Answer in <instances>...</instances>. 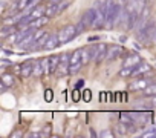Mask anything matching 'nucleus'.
Masks as SVG:
<instances>
[{
    "label": "nucleus",
    "mask_w": 156,
    "mask_h": 138,
    "mask_svg": "<svg viewBox=\"0 0 156 138\" xmlns=\"http://www.w3.org/2000/svg\"><path fill=\"white\" fill-rule=\"evenodd\" d=\"M150 83H153V80H148L147 77H139L138 80H135L133 83H130L129 88H130V89H135V91H138V89H139V91H144Z\"/></svg>",
    "instance_id": "7ed1b4c3"
},
{
    "label": "nucleus",
    "mask_w": 156,
    "mask_h": 138,
    "mask_svg": "<svg viewBox=\"0 0 156 138\" xmlns=\"http://www.w3.org/2000/svg\"><path fill=\"white\" fill-rule=\"evenodd\" d=\"M83 94H84V95H83V98H84V100H87V101H89V100H90V91H84V92H83Z\"/></svg>",
    "instance_id": "473e14b6"
},
{
    "label": "nucleus",
    "mask_w": 156,
    "mask_h": 138,
    "mask_svg": "<svg viewBox=\"0 0 156 138\" xmlns=\"http://www.w3.org/2000/svg\"><path fill=\"white\" fill-rule=\"evenodd\" d=\"M76 35H80L76 31V25H67L64 28H61L58 31V38H60V45H64L67 42H72Z\"/></svg>",
    "instance_id": "f257e3e1"
},
{
    "label": "nucleus",
    "mask_w": 156,
    "mask_h": 138,
    "mask_svg": "<svg viewBox=\"0 0 156 138\" xmlns=\"http://www.w3.org/2000/svg\"><path fill=\"white\" fill-rule=\"evenodd\" d=\"M41 61V66H43V71H44V74H51V66H49V57H44V58H41L40 60Z\"/></svg>",
    "instance_id": "5701e85b"
},
{
    "label": "nucleus",
    "mask_w": 156,
    "mask_h": 138,
    "mask_svg": "<svg viewBox=\"0 0 156 138\" xmlns=\"http://www.w3.org/2000/svg\"><path fill=\"white\" fill-rule=\"evenodd\" d=\"M89 42H98V37L94 35V37H89Z\"/></svg>",
    "instance_id": "58836bf2"
},
{
    "label": "nucleus",
    "mask_w": 156,
    "mask_h": 138,
    "mask_svg": "<svg viewBox=\"0 0 156 138\" xmlns=\"http://www.w3.org/2000/svg\"><path fill=\"white\" fill-rule=\"evenodd\" d=\"M2 52H3L5 55H12V51H9V49H5V48L2 49Z\"/></svg>",
    "instance_id": "e433bc0d"
},
{
    "label": "nucleus",
    "mask_w": 156,
    "mask_h": 138,
    "mask_svg": "<svg viewBox=\"0 0 156 138\" xmlns=\"http://www.w3.org/2000/svg\"><path fill=\"white\" fill-rule=\"evenodd\" d=\"M142 94H144V97H153V95H156V82L150 83V85L142 91Z\"/></svg>",
    "instance_id": "a211bd4d"
},
{
    "label": "nucleus",
    "mask_w": 156,
    "mask_h": 138,
    "mask_svg": "<svg viewBox=\"0 0 156 138\" xmlns=\"http://www.w3.org/2000/svg\"><path fill=\"white\" fill-rule=\"evenodd\" d=\"M69 66H70L69 61H61V60H60V64H58L57 71H55L57 77H64V75H67V74H69Z\"/></svg>",
    "instance_id": "ddd939ff"
},
{
    "label": "nucleus",
    "mask_w": 156,
    "mask_h": 138,
    "mask_svg": "<svg viewBox=\"0 0 156 138\" xmlns=\"http://www.w3.org/2000/svg\"><path fill=\"white\" fill-rule=\"evenodd\" d=\"M151 106H154V107H156V95H153V97H151Z\"/></svg>",
    "instance_id": "4c0bfd02"
},
{
    "label": "nucleus",
    "mask_w": 156,
    "mask_h": 138,
    "mask_svg": "<svg viewBox=\"0 0 156 138\" xmlns=\"http://www.w3.org/2000/svg\"><path fill=\"white\" fill-rule=\"evenodd\" d=\"M29 16H31L32 19H38V17H41V16H46V8H44V6H32Z\"/></svg>",
    "instance_id": "4468645a"
},
{
    "label": "nucleus",
    "mask_w": 156,
    "mask_h": 138,
    "mask_svg": "<svg viewBox=\"0 0 156 138\" xmlns=\"http://www.w3.org/2000/svg\"><path fill=\"white\" fill-rule=\"evenodd\" d=\"M17 25H9V23H5L2 31H0V37L2 38H8L9 35H12L14 32H17Z\"/></svg>",
    "instance_id": "1a4fd4ad"
},
{
    "label": "nucleus",
    "mask_w": 156,
    "mask_h": 138,
    "mask_svg": "<svg viewBox=\"0 0 156 138\" xmlns=\"http://www.w3.org/2000/svg\"><path fill=\"white\" fill-rule=\"evenodd\" d=\"M113 130H115V135H116V136H124V135L129 133V124L124 123V121H119V123L115 124Z\"/></svg>",
    "instance_id": "9b49d317"
},
{
    "label": "nucleus",
    "mask_w": 156,
    "mask_h": 138,
    "mask_svg": "<svg viewBox=\"0 0 156 138\" xmlns=\"http://www.w3.org/2000/svg\"><path fill=\"white\" fill-rule=\"evenodd\" d=\"M132 72H133V67H121L119 75H121V77H130Z\"/></svg>",
    "instance_id": "393cba45"
},
{
    "label": "nucleus",
    "mask_w": 156,
    "mask_h": 138,
    "mask_svg": "<svg viewBox=\"0 0 156 138\" xmlns=\"http://www.w3.org/2000/svg\"><path fill=\"white\" fill-rule=\"evenodd\" d=\"M81 57H83V48H81V49H75V51L70 54V64L80 63V61H81Z\"/></svg>",
    "instance_id": "2eb2a0df"
},
{
    "label": "nucleus",
    "mask_w": 156,
    "mask_h": 138,
    "mask_svg": "<svg viewBox=\"0 0 156 138\" xmlns=\"http://www.w3.org/2000/svg\"><path fill=\"white\" fill-rule=\"evenodd\" d=\"M58 45H60V38H58V34H57V32H54V34H51V37H49V40H48L46 46H44V51H51V49H55V48H57Z\"/></svg>",
    "instance_id": "f8f14e48"
},
{
    "label": "nucleus",
    "mask_w": 156,
    "mask_h": 138,
    "mask_svg": "<svg viewBox=\"0 0 156 138\" xmlns=\"http://www.w3.org/2000/svg\"><path fill=\"white\" fill-rule=\"evenodd\" d=\"M22 135H23V133H22L20 130H16V132H14L11 136H12V138H17V136H22Z\"/></svg>",
    "instance_id": "c9c22d12"
},
{
    "label": "nucleus",
    "mask_w": 156,
    "mask_h": 138,
    "mask_svg": "<svg viewBox=\"0 0 156 138\" xmlns=\"http://www.w3.org/2000/svg\"><path fill=\"white\" fill-rule=\"evenodd\" d=\"M148 71H150V66H148V63L141 61L139 64H136V66L133 67L132 77H141V75H144V74H145V72H148Z\"/></svg>",
    "instance_id": "0eeeda50"
},
{
    "label": "nucleus",
    "mask_w": 156,
    "mask_h": 138,
    "mask_svg": "<svg viewBox=\"0 0 156 138\" xmlns=\"http://www.w3.org/2000/svg\"><path fill=\"white\" fill-rule=\"evenodd\" d=\"M60 64V55H51L49 57V66H51V74H55L57 67Z\"/></svg>",
    "instance_id": "dca6fc26"
},
{
    "label": "nucleus",
    "mask_w": 156,
    "mask_h": 138,
    "mask_svg": "<svg viewBox=\"0 0 156 138\" xmlns=\"http://www.w3.org/2000/svg\"><path fill=\"white\" fill-rule=\"evenodd\" d=\"M107 49H109V46L106 45V43H100V46H98V51H97V54H95V63L97 64H100L104 58H107Z\"/></svg>",
    "instance_id": "39448f33"
},
{
    "label": "nucleus",
    "mask_w": 156,
    "mask_h": 138,
    "mask_svg": "<svg viewBox=\"0 0 156 138\" xmlns=\"http://www.w3.org/2000/svg\"><path fill=\"white\" fill-rule=\"evenodd\" d=\"M84 86V80H78V83L75 85V89H80V88H83Z\"/></svg>",
    "instance_id": "2f4dec72"
},
{
    "label": "nucleus",
    "mask_w": 156,
    "mask_h": 138,
    "mask_svg": "<svg viewBox=\"0 0 156 138\" xmlns=\"http://www.w3.org/2000/svg\"><path fill=\"white\" fill-rule=\"evenodd\" d=\"M139 63H141V57H139V54H130L129 57L124 58V61H122V67H135V66L139 64Z\"/></svg>",
    "instance_id": "423d86ee"
},
{
    "label": "nucleus",
    "mask_w": 156,
    "mask_h": 138,
    "mask_svg": "<svg viewBox=\"0 0 156 138\" xmlns=\"http://www.w3.org/2000/svg\"><path fill=\"white\" fill-rule=\"evenodd\" d=\"M28 136H31V138H37V136H40V133H28Z\"/></svg>",
    "instance_id": "ea45409f"
},
{
    "label": "nucleus",
    "mask_w": 156,
    "mask_h": 138,
    "mask_svg": "<svg viewBox=\"0 0 156 138\" xmlns=\"http://www.w3.org/2000/svg\"><path fill=\"white\" fill-rule=\"evenodd\" d=\"M89 130H90V136H92V138H98V136H100V133H97L95 129H89Z\"/></svg>",
    "instance_id": "72a5a7b5"
},
{
    "label": "nucleus",
    "mask_w": 156,
    "mask_h": 138,
    "mask_svg": "<svg viewBox=\"0 0 156 138\" xmlns=\"http://www.w3.org/2000/svg\"><path fill=\"white\" fill-rule=\"evenodd\" d=\"M86 29H87V26L84 25V22H83V20H80V23H76V31H78V34L84 32Z\"/></svg>",
    "instance_id": "bb28decb"
},
{
    "label": "nucleus",
    "mask_w": 156,
    "mask_h": 138,
    "mask_svg": "<svg viewBox=\"0 0 156 138\" xmlns=\"http://www.w3.org/2000/svg\"><path fill=\"white\" fill-rule=\"evenodd\" d=\"M14 72L22 75V64H14Z\"/></svg>",
    "instance_id": "c756f323"
},
{
    "label": "nucleus",
    "mask_w": 156,
    "mask_h": 138,
    "mask_svg": "<svg viewBox=\"0 0 156 138\" xmlns=\"http://www.w3.org/2000/svg\"><path fill=\"white\" fill-rule=\"evenodd\" d=\"M81 66H83V61L75 63V64H70V66H69V74H70V75L78 74V72H80V69H81Z\"/></svg>",
    "instance_id": "412c9836"
},
{
    "label": "nucleus",
    "mask_w": 156,
    "mask_h": 138,
    "mask_svg": "<svg viewBox=\"0 0 156 138\" xmlns=\"http://www.w3.org/2000/svg\"><path fill=\"white\" fill-rule=\"evenodd\" d=\"M49 16H41V17H38V19H34L31 23H29V26L28 28H32V29H40L41 26H44V25H48L49 23Z\"/></svg>",
    "instance_id": "6e6552de"
},
{
    "label": "nucleus",
    "mask_w": 156,
    "mask_h": 138,
    "mask_svg": "<svg viewBox=\"0 0 156 138\" xmlns=\"http://www.w3.org/2000/svg\"><path fill=\"white\" fill-rule=\"evenodd\" d=\"M122 52H124V48H122V46H119V45H110L109 49H107V58H106V60L113 61V60H116L118 57H121Z\"/></svg>",
    "instance_id": "f03ea898"
},
{
    "label": "nucleus",
    "mask_w": 156,
    "mask_h": 138,
    "mask_svg": "<svg viewBox=\"0 0 156 138\" xmlns=\"http://www.w3.org/2000/svg\"><path fill=\"white\" fill-rule=\"evenodd\" d=\"M70 5V2H69V0H63V2H60L58 5H57V16L61 13V11H64L67 6Z\"/></svg>",
    "instance_id": "b1692460"
},
{
    "label": "nucleus",
    "mask_w": 156,
    "mask_h": 138,
    "mask_svg": "<svg viewBox=\"0 0 156 138\" xmlns=\"http://www.w3.org/2000/svg\"><path fill=\"white\" fill-rule=\"evenodd\" d=\"M5 66H12V61H9L6 58H2V67H5Z\"/></svg>",
    "instance_id": "7c9ffc66"
},
{
    "label": "nucleus",
    "mask_w": 156,
    "mask_h": 138,
    "mask_svg": "<svg viewBox=\"0 0 156 138\" xmlns=\"http://www.w3.org/2000/svg\"><path fill=\"white\" fill-rule=\"evenodd\" d=\"M0 82L5 83L8 88H11V86H14L16 78H14V75H12V74H6V72H3V74H2V80H0Z\"/></svg>",
    "instance_id": "f3484780"
},
{
    "label": "nucleus",
    "mask_w": 156,
    "mask_h": 138,
    "mask_svg": "<svg viewBox=\"0 0 156 138\" xmlns=\"http://www.w3.org/2000/svg\"><path fill=\"white\" fill-rule=\"evenodd\" d=\"M145 2H147V0H145Z\"/></svg>",
    "instance_id": "37998d69"
},
{
    "label": "nucleus",
    "mask_w": 156,
    "mask_h": 138,
    "mask_svg": "<svg viewBox=\"0 0 156 138\" xmlns=\"http://www.w3.org/2000/svg\"><path fill=\"white\" fill-rule=\"evenodd\" d=\"M43 74H44V71H43L41 61H40V60H34V72H32V75L40 77V75H43Z\"/></svg>",
    "instance_id": "6ab92c4d"
},
{
    "label": "nucleus",
    "mask_w": 156,
    "mask_h": 138,
    "mask_svg": "<svg viewBox=\"0 0 156 138\" xmlns=\"http://www.w3.org/2000/svg\"><path fill=\"white\" fill-rule=\"evenodd\" d=\"M46 16H49V17L57 16V5H55V3H49V5L46 6Z\"/></svg>",
    "instance_id": "4be33fe9"
},
{
    "label": "nucleus",
    "mask_w": 156,
    "mask_h": 138,
    "mask_svg": "<svg viewBox=\"0 0 156 138\" xmlns=\"http://www.w3.org/2000/svg\"><path fill=\"white\" fill-rule=\"evenodd\" d=\"M34 72V60H26L25 63H22V77H29Z\"/></svg>",
    "instance_id": "9d476101"
},
{
    "label": "nucleus",
    "mask_w": 156,
    "mask_h": 138,
    "mask_svg": "<svg viewBox=\"0 0 156 138\" xmlns=\"http://www.w3.org/2000/svg\"><path fill=\"white\" fill-rule=\"evenodd\" d=\"M133 46H135V48H136V49H138V51H139V49H141V46H139V45H138V43H133Z\"/></svg>",
    "instance_id": "79ce46f5"
},
{
    "label": "nucleus",
    "mask_w": 156,
    "mask_h": 138,
    "mask_svg": "<svg viewBox=\"0 0 156 138\" xmlns=\"http://www.w3.org/2000/svg\"><path fill=\"white\" fill-rule=\"evenodd\" d=\"M60 2H63V0H49V3H55V5H58Z\"/></svg>",
    "instance_id": "a19ab883"
},
{
    "label": "nucleus",
    "mask_w": 156,
    "mask_h": 138,
    "mask_svg": "<svg viewBox=\"0 0 156 138\" xmlns=\"http://www.w3.org/2000/svg\"><path fill=\"white\" fill-rule=\"evenodd\" d=\"M141 136H156V127L148 129V130H147V132H144Z\"/></svg>",
    "instance_id": "cd10ccee"
},
{
    "label": "nucleus",
    "mask_w": 156,
    "mask_h": 138,
    "mask_svg": "<svg viewBox=\"0 0 156 138\" xmlns=\"http://www.w3.org/2000/svg\"><path fill=\"white\" fill-rule=\"evenodd\" d=\"M113 135H115V132H112V130H109V129H104V130L100 132V138H110V136H113Z\"/></svg>",
    "instance_id": "a878e982"
},
{
    "label": "nucleus",
    "mask_w": 156,
    "mask_h": 138,
    "mask_svg": "<svg viewBox=\"0 0 156 138\" xmlns=\"http://www.w3.org/2000/svg\"><path fill=\"white\" fill-rule=\"evenodd\" d=\"M95 16H97V11H95V8H89L84 14H83V17H81V20L84 22V25L87 26V28H90V26H94V22H95Z\"/></svg>",
    "instance_id": "20e7f679"
},
{
    "label": "nucleus",
    "mask_w": 156,
    "mask_h": 138,
    "mask_svg": "<svg viewBox=\"0 0 156 138\" xmlns=\"http://www.w3.org/2000/svg\"><path fill=\"white\" fill-rule=\"evenodd\" d=\"M52 98H54L52 91H51V89H48V91L44 92V100H46V101H52Z\"/></svg>",
    "instance_id": "c85d7f7f"
},
{
    "label": "nucleus",
    "mask_w": 156,
    "mask_h": 138,
    "mask_svg": "<svg viewBox=\"0 0 156 138\" xmlns=\"http://www.w3.org/2000/svg\"><path fill=\"white\" fill-rule=\"evenodd\" d=\"M90 60H94V55L90 52V48H83V57H81L83 64H87Z\"/></svg>",
    "instance_id": "aec40b11"
},
{
    "label": "nucleus",
    "mask_w": 156,
    "mask_h": 138,
    "mask_svg": "<svg viewBox=\"0 0 156 138\" xmlns=\"http://www.w3.org/2000/svg\"><path fill=\"white\" fill-rule=\"evenodd\" d=\"M126 42H127V35H119V43H122V45H124Z\"/></svg>",
    "instance_id": "f704fd0d"
}]
</instances>
